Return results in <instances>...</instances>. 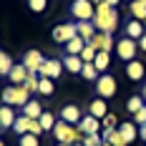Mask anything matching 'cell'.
Here are the masks:
<instances>
[{
  "label": "cell",
  "mask_w": 146,
  "mask_h": 146,
  "mask_svg": "<svg viewBox=\"0 0 146 146\" xmlns=\"http://www.w3.org/2000/svg\"><path fill=\"white\" fill-rule=\"evenodd\" d=\"M93 25L98 33H116L118 25H121V20H118V10L116 8H111V5H98L96 8V15H93Z\"/></svg>",
  "instance_id": "obj_1"
},
{
  "label": "cell",
  "mask_w": 146,
  "mask_h": 146,
  "mask_svg": "<svg viewBox=\"0 0 146 146\" xmlns=\"http://www.w3.org/2000/svg\"><path fill=\"white\" fill-rule=\"evenodd\" d=\"M0 98H3V103L5 106H13V108H23L25 103L30 101V91L25 86H5L3 91H0Z\"/></svg>",
  "instance_id": "obj_2"
},
{
  "label": "cell",
  "mask_w": 146,
  "mask_h": 146,
  "mask_svg": "<svg viewBox=\"0 0 146 146\" xmlns=\"http://www.w3.org/2000/svg\"><path fill=\"white\" fill-rule=\"evenodd\" d=\"M53 136H56V141L58 144H81L83 141V133L78 131V126H71V123H66V121H56V126H53Z\"/></svg>",
  "instance_id": "obj_3"
},
{
  "label": "cell",
  "mask_w": 146,
  "mask_h": 146,
  "mask_svg": "<svg viewBox=\"0 0 146 146\" xmlns=\"http://www.w3.org/2000/svg\"><path fill=\"white\" fill-rule=\"evenodd\" d=\"M136 53H139V40H133V38H118L116 40V56L123 63H131V60H136Z\"/></svg>",
  "instance_id": "obj_4"
},
{
  "label": "cell",
  "mask_w": 146,
  "mask_h": 146,
  "mask_svg": "<svg viewBox=\"0 0 146 146\" xmlns=\"http://www.w3.org/2000/svg\"><path fill=\"white\" fill-rule=\"evenodd\" d=\"M78 35V30H76V23H60L56 28L50 30V38H53V43H60V45H68Z\"/></svg>",
  "instance_id": "obj_5"
},
{
  "label": "cell",
  "mask_w": 146,
  "mask_h": 146,
  "mask_svg": "<svg viewBox=\"0 0 146 146\" xmlns=\"http://www.w3.org/2000/svg\"><path fill=\"white\" fill-rule=\"evenodd\" d=\"M116 88H118V83H116V78L111 73H101V78L96 81V93L101 98H106V101L116 96Z\"/></svg>",
  "instance_id": "obj_6"
},
{
  "label": "cell",
  "mask_w": 146,
  "mask_h": 146,
  "mask_svg": "<svg viewBox=\"0 0 146 146\" xmlns=\"http://www.w3.org/2000/svg\"><path fill=\"white\" fill-rule=\"evenodd\" d=\"M71 13H73V18H76V23H78V20H93L96 5H93L91 0H73L71 3Z\"/></svg>",
  "instance_id": "obj_7"
},
{
  "label": "cell",
  "mask_w": 146,
  "mask_h": 146,
  "mask_svg": "<svg viewBox=\"0 0 146 146\" xmlns=\"http://www.w3.org/2000/svg\"><path fill=\"white\" fill-rule=\"evenodd\" d=\"M63 73H66V68H63V60L60 58H45V63H43V68H40L38 76L50 78V81H58Z\"/></svg>",
  "instance_id": "obj_8"
},
{
  "label": "cell",
  "mask_w": 146,
  "mask_h": 146,
  "mask_svg": "<svg viewBox=\"0 0 146 146\" xmlns=\"http://www.w3.org/2000/svg\"><path fill=\"white\" fill-rule=\"evenodd\" d=\"M83 111H81V106H76V103H66L63 108L58 111V118L60 121H66V123H71V126H78L81 121H83Z\"/></svg>",
  "instance_id": "obj_9"
},
{
  "label": "cell",
  "mask_w": 146,
  "mask_h": 146,
  "mask_svg": "<svg viewBox=\"0 0 146 146\" xmlns=\"http://www.w3.org/2000/svg\"><path fill=\"white\" fill-rule=\"evenodd\" d=\"M20 63H23L30 73H40V68H43V63H45V56L40 53V50L30 48V50H25V56H23V60H20Z\"/></svg>",
  "instance_id": "obj_10"
},
{
  "label": "cell",
  "mask_w": 146,
  "mask_h": 146,
  "mask_svg": "<svg viewBox=\"0 0 146 146\" xmlns=\"http://www.w3.org/2000/svg\"><path fill=\"white\" fill-rule=\"evenodd\" d=\"M88 45H93L98 53H111V50L116 48V43H113V35H111V33H96V35L88 40Z\"/></svg>",
  "instance_id": "obj_11"
},
{
  "label": "cell",
  "mask_w": 146,
  "mask_h": 146,
  "mask_svg": "<svg viewBox=\"0 0 146 146\" xmlns=\"http://www.w3.org/2000/svg\"><path fill=\"white\" fill-rule=\"evenodd\" d=\"M78 131L83 133V136L101 133V131H103V123H101V118H96V116H91V113H86V116H83V121L78 123Z\"/></svg>",
  "instance_id": "obj_12"
},
{
  "label": "cell",
  "mask_w": 146,
  "mask_h": 146,
  "mask_svg": "<svg viewBox=\"0 0 146 146\" xmlns=\"http://www.w3.org/2000/svg\"><path fill=\"white\" fill-rule=\"evenodd\" d=\"M123 35L126 38H133V40H141L146 35V28L141 20H136V18H129L126 20V25H123Z\"/></svg>",
  "instance_id": "obj_13"
},
{
  "label": "cell",
  "mask_w": 146,
  "mask_h": 146,
  "mask_svg": "<svg viewBox=\"0 0 146 146\" xmlns=\"http://www.w3.org/2000/svg\"><path fill=\"white\" fill-rule=\"evenodd\" d=\"M126 78L129 81H144L146 78V66L139 58L131 60V63H126Z\"/></svg>",
  "instance_id": "obj_14"
},
{
  "label": "cell",
  "mask_w": 146,
  "mask_h": 146,
  "mask_svg": "<svg viewBox=\"0 0 146 146\" xmlns=\"http://www.w3.org/2000/svg\"><path fill=\"white\" fill-rule=\"evenodd\" d=\"M88 113H91V116H96V118H106L108 116V103H106V98H101V96H96V98H93V101L88 103Z\"/></svg>",
  "instance_id": "obj_15"
},
{
  "label": "cell",
  "mask_w": 146,
  "mask_h": 146,
  "mask_svg": "<svg viewBox=\"0 0 146 146\" xmlns=\"http://www.w3.org/2000/svg\"><path fill=\"white\" fill-rule=\"evenodd\" d=\"M60 60H63V68H66L68 73H78V76H81V71H83V66H86L81 56H68V53H66Z\"/></svg>",
  "instance_id": "obj_16"
},
{
  "label": "cell",
  "mask_w": 146,
  "mask_h": 146,
  "mask_svg": "<svg viewBox=\"0 0 146 146\" xmlns=\"http://www.w3.org/2000/svg\"><path fill=\"white\" fill-rule=\"evenodd\" d=\"M28 76H30V71L25 68V66H23V63H15V66H13V71H10V76H8V78H10V83H13V86H23Z\"/></svg>",
  "instance_id": "obj_17"
},
{
  "label": "cell",
  "mask_w": 146,
  "mask_h": 146,
  "mask_svg": "<svg viewBox=\"0 0 146 146\" xmlns=\"http://www.w3.org/2000/svg\"><path fill=\"white\" fill-rule=\"evenodd\" d=\"M101 136H103V141H106V144H111V146H129L118 129H103Z\"/></svg>",
  "instance_id": "obj_18"
},
{
  "label": "cell",
  "mask_w": 146,
  "mask_h": 146,
  "mask_svg": "<svg viewBox=\"0 0 146 146\" xmlns=\"http://www.w3.org/2000/svg\"><path fill=\"white\" fill-rule=\"evenodd\" d=\"M118 131H121V136L126 139V144H133V141L139 139V126H136L133 121H123V123L118 126Z\"/></svg>",
  "instance_id": "obj_19"
},
{
  "label": "cell",
  "mask_w": 146,
  "mask_h": 146,
  "mask_svg": "<svg viewBox=\"0 0 146 146\" xmlns=\"http://www.w3.org/2000/svg\"><path fill=\"white\" fill-rule=\"evenodd\" d=\"M43 103L38 101V98H30L25 106H23V116H28V118H40L43 116Z\"/></svg>",
  "instance_id": "obj_20"
},
{
  "label": "cell",
  "mask_w": 146,
  "mask_h": 146,
  "mask_svg": "<svg viewBox=\"0 0 146 146\" xmlns=\"http://www.w3.org/2000/svg\"><path fill=\"white\" fill-rule=\"evenodd\" d=\"M76 30H78V35L86 38V40H91V38L98 33L96 25H93V20H78V23H76Z\"/></svg>",
  "instance_id": "obj_21"
},
{
  "label": "cell",
  "mask_w": 146,
  "mask_h": 146,
  "mask_svg": "<svg viewBox=\"0 0 146 146\" xmlns=\"http://www.w3.org/2000/svg\"><path fill=\"white\" fill-rule=\"evenodd\" d=\"M15 118H18V113H13V106H0V123H3V129H13Z\"/></svg>",
  "instance_id": "obj_22"
},
{
  "label": "cell",
  "mask_w": 146,
  "mask_h": 146,
  "mask_svg": "<svg viewBox=\"0 0 146 146\" xmlns=\"http://www.w3.org/2000/svg\"><path fill=\"white\" fill-rule=\"evenodd\" d=\"M30 123H33V118L23 116V113H18V118H15V123H13V133H18V136H25V133H30Z\"/></svg>",
  "instance_id": "obj_23"
},
{
  "label": "cell",
  "mask_w": 146,
  "mask_h": 146,
  "mask_svg": "<svg viewBox=\"0 0 146 146\" xmlns=\"http://www.w3.org/2000/svg\"><path fill=\"white\" fill-rule=\"evenodd\" d=\"M86 45H88V40H86V38H81V35H76V38H73L71 43L66 45V53H68V56H81Z\"/></svg>",
  "instance_id": "obj_24"
},
{
  "label": "cell",
  "mask_w": 146,
  "mask_h": 146,
  "mask_svg": "<svg viewBox=\"0 0 146 146\" xmlns=\"http://www.w3.org/2000/svg\"><path fill=\"white\" fill-rule=\"evenodd\" d=\"M81 78H83V81H93V83H96V81L101 78V71H98L93 63H86V66H83V71H81Z\"/></svg>",
  "instance_id": "obj_25"
},
{
  "label": "cell",
  "mask_w": 146,
  "mask_h": 146,
  "mask_svg": "<svg viewBox=\"0 0 146 146\" xmlns=\"http://www.w3.org/2000/svg\"><path fill=\"white\" fill-rule=\"evenodd\" d=\"M131 18L141 20V23L146 20V3H144V0H133V3H131Z\"/></svg>",
  "instance_id": "obj_26"
},
{
  "label": "cell",
  "mask_w": 146,
  "mask_h": 146,
  "mask_svg": "<svg viewBox=\"0 0 146 146\" xmlns=\"http://www.w3.org/2000/svg\"><path fill=\"white\" fill-rule=\"evenodd\" d=\"M144 106H146V101H144V96L139 93V96H131V98L126 101V111H129V113H136V111H141Z\"/></svg>",
  "instance_id": "obj_27"
},
{
  "label": "cell",
  "mask_w": 146,
  "mask_h": 146,
  "mask_svg": "<svg viewBox=\"0 0 146 146\" xmlns=\"http://www.w3.org/2000/svg\"><path fill=\"white\" fill-rule=\"evenodd\" d=\"M13 58L5 53V50H0V76H10V71H13Z\"/></svg>",
  "instance_id": "obj_28"
},
{
  "label": "cell",
  "mask_w": 146,
  "mask_h": 146,
  "mask_svg": "<svg viewBox=\"0 0 146 146\" xmlns=\"http://www.w3.org/2000/svg\"><path fill=\"white\" fill-rule=\"evenodd\" d=\"M38 121H40V126H43V131H45V133H50V131H53V126H56V121H58V118L53 116L50 111H43V116L38 118Z\"/></svg>",
  "instance_id": "obj_29"
},
{
  "label": "cell",
  "mask_w": 146,
  "mask_h": 146,
  "mask_svg": "<svg viewBox=\"0 0 146 146\" xmlns=\"http://www.w3.org/2000/svg\"><path fill=\"white\" fill-rule=\"evenodd\" d=\"M23 86L28 88L30 93H38V86H40V76H38V73H30L28 78H25V83H23Z\"/></svg>",
  "instance_id": "obj_30"
},
{
  "label": "cell",
  "mask_w": 146,
  "mask_h": 146,
  "mask_svg": "<svg viewBox=\"0 0 146 146\" xmlns=\"http://www.w3.org/2000/svg\"><path fill=\"white\" fill-rule=\"evenodd\" d=\"M53 83H56V81H50V78H43V76H40L38 93H40V96H53Z\"/></svg>",
  "instance_id": "obj_31"
},
{
  "label": "cell",
  "mask_w": 146,
  "mask_h": 146,
  "mask_svg": "<svg viewBox=\"0 0 146 146\" xmlns=\"http://www.w3.org/2000/svg\"><path fill=\"white\" fill-rule=\"evenodd\" d=\"M108 63H111V53H98V56H96V60H93V66H96L101 73L108 68Z\"/></svg>",
  "instance_id": "obj_32"
},
{
  "label": "cell",
  "mask_w": 146,
  "mask_h": 146,
  "mask_svg": "<svg viewBox=\"0 0 146 146\" xmlns=\"http://www.w3.org/2000/svg\"><path fill=\"white\" fill-rule=\"evenodd\" d=\"M18 146H40V139L33 136V133H25V136L18 139Z\"/></svg>",
  "instance_id": "obj_33"
},
{
  "label": "cell",
  "mask_w": 146,
  "mask_h": 146,
  "mask_svg": "<svg viewBox=\"0 0 146 146\" xmlns=\"http://www.w3.org/2000/svg\"><path fill=\"white\" fill-rule=\"evenodd\" d=\"M96 56H98V50H96L93 45H86V48H83V53H81L83 63H93V60H96Z\"/></svg>",
  "instance_id": "obj_34"
},
{
  "label": "cell",
  "mask_w": 146,
  "mask_h": 146,
  "mask_svg": "<svg viewBox=\"0 0 146 146\" xmlns=\"http://www.w3.org/2000/svg\"><path fill=\"white\" fill-rule=\"evenodd\" d=\"M81 144H83V146H101L103 144V136H101V133H91V136H83Z\"/></svg>",
  "instance_id": "obj_35"
},
{
  "label": "cell",
  "mask_w": 146,
  "mask_h": 146,
  "mask_svg": "<svg viewBox=\"0 0 146 146\" xmlns=\"http://www.w3.org/2000/svg\"><path fill=\"white\" fill-rule=\"evenodd\" d=\"M28 8L33 13H45V8H48V0H28Z\"/></svg>",
  "instance_id": "obj_36"
},
{
  "label": "cell",
  "mask_w": 146,
  "mask_h": 146,
  "mask_svg": "<svg viewBox=\"0 0 146 146\" xmlns=\"http://www.w3.org/2000/svg\"><path fill=\"white\" fill-rule=\"evenodd\" d=\"M101 123H103V129H118V126H121V123H118V118H116V113H108Z\"/></svg>",
  "instance_id": "obj_37"
},
{
  "label": "cell",
  "mask_w": 146,
  "mask_h": 146,
  "mask_svg": "<svg viewBox=\"0 0 146 146\" xmlns=\"http://www.w3.org/2000/svg\"><path fill=\"white\" fill-rule=\"evenodd\" d=\"M133 123H136V126H144V123H146V106L141 108V111L133 113Z\"/></svg>",
  "instance_id": "obj_38"
},
{
  "label": "cell",
  "mask_w": 146,
  "mask_h": 146,
  "mask_svg": "<svg viewBox=\"0 0 146 146\" xmlns=\"http://www.w3.org/2000/svg\"><path fill=\"white\" fill-rule=\"evenodd\" d=\"M30 133H33V136H40V133H45V131H43V126H40V121H38V118H33V123H30Z\"/></svg>",
  "instance_id": "obj_39"
},
{
  "label": "cell",
  "mask_w": 146,
  "mask_h": 146,
  "mask_svg": "<svg viewBox=\"0 0 146 146\" xmlns=\"http://www.w3.org/2000/svg\"><path fill=\"white\" fill-rule=\"evenodd\" d=\"M139 53H146V35L139 40Z\"/></svg>",
  "instance_id": "obj_40"
},
{
  "label": "cell",
  "mask_w": 146,
  "mask_h": 146,
  "mask_svg": "<svg viewBox=\"0 0 146 146\" xmlns=\"http://www.w3.org/2000/svg\"><path fill=\"white\" fill-rule=\"evenodd\" d=\"M139 139H144V141H146V123H144V126H139Z\"/></svg>",
  "instance_id": "obj_41"
},
{
  "label": "cell",
  "mask_w": 146,
  "mask_h": 146,
  "mask_svg": "<svg viewBox=\"0 0 146 146\" xmlns=\"http://www.w3.org/2000/svg\"><path fill=\"white\" fill-rule=\"evenodd\" d=\"M106 5H111V8H118V5H121V0H106Z\"/></svg>",
  "instance_id": "obj_42"
},
{
  "label": "cell",
  "mask_w": 146,
  "mask_h": 146,
  "mask_svg": "<svg viewBox=\"0 0 146 146\" xmlns=\"http://www.w3.org/2000/svg\"><path fill=\"white\" fill-rule=\"evenodd\" d=\"M91 3H93V5H96V8H98V5H103V3H106V0H91Z\"/></svg>",
  "instance_id": "obj_43"
},
{
  "label": "cell",
  "mask_w": 146,
  "mask_h": 146,
  "mask_svg": "<svg viewBox=\"0 0 146 146\" xmlns=\"http://www.w3.org/2000/svg\"><path fill=\"white\" fill-rule=\"evenodd\" d=\"M141 96H144V101H146V83H144V88H141Z\"/></svg>",
  "instance_id": "obj_44"
},
{
  "label": "cell",
  "mask_w": 146,
  "mask_h": 146,
  "mask_svg": "<svg viewBox=\"0 0 146 146\" xmlns=\"http://www.w3.org/2000/svg\"><path fill=\"white\" fill-rule=\"evenodd\" d=\"M56 146H68V144H56ZM71 146H73V144H71Z\"/></svg>",
  "instance_id": "obj_45"
},
{
  "label": "cell",
  "mask_w": 146,
  "mask_h": 146,
  "mask_svg": "<svg viewBox=\"0 0 146 146\" xmlns=\"http://www.w3.org/2000/svg\"><path fill=\"white\" fill-rule=\"evenodd\" d=\"M0 146H5V141H3V139H0Z\"/></svg>",
  "instance_id": "obj_46"
},
{
  "label": "cell",
  "mask_w": 146,
  "mask_h": 146,
  "mask_svg": "<svg viewBox=\"0 0 146 146\" xmlns=\"http://www.w3.org/2000/svg\"><path fill=\"white\" fill-rule=\"evenodd\" d=\"M0 131H5V129H3V123H0Z\"/></svg>",
  "instance_id": "obj_47"
},
{
  "label": "cell",
  "mask_w": 146,
  "mask_h": 146,
  "mask_svg": "<svg viewBox=\"0 0 146 146\" xmlns=\"http://www.w3.org/2000/svg\"><path fill=\"white\" fill-rule=\"evenodd\" d=\"M73 146H83V144H73Z\"/></svg>",
  "instance_id": "obj_48"
},
{
  "label": "cell",
  "mask_w": 146,
  "mask_h": 146,
  "mask_svg": "<svg viewBox=\"0 0 146 146\" xmlns=\"http://www.w3.org/2000/svg\"><path fill=\"white\" fill-rule=\"evenodd\" d=\"M129 3H133V0H129Z\"/></svg>",
  "instance_id": "obj_49"
},
{
  "label": "cell",
  "mask_w": 146,
  "mask_h": 146,
  "mask_svg": "<svg viewBox=\"0 0 146 146\" xmlns=\"http://www.w3.org/2000/svg\"><path fill=\"white\" fill-rule=\"evenodd\" d=\"M144 3H146V0H144Z\"/></svg>",
  "instance_id": "obj_50"
}]
</instances>
